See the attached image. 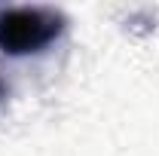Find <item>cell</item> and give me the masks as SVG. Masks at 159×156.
Segmentation results:
<instances>
[{"mask_svg": "<svg viewBox=\"0 0 159 156\" xmlns=\"http://www.w3.org/2000/svg\"><path fill=\"white\" fill-rule=\"evenodd\" d=\"M0 95H3V83H0Z\"/></svg>", "mask_w": 159, "mask_h": 156, "instance_id": "7a4b0ae2", "label": "cell"}, {"mask_svg": "<svg viewBox=\"0 0 159 156\" xmlns=\"http://www.w3.org/2000/svg\"><path fill=\"white\" fill-rule=\"evenodd\" d=\"M67 16L55 6H12L0 12V52L31 55L43 52L64 34Z\"/></svg>", "mask_w": 159, "mask_h": 156, "instance_id": "6da1fadb", "label": "cell"}]
</instances>
